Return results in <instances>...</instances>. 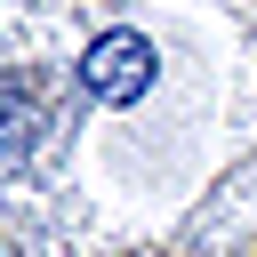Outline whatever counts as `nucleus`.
Listing matches in <instances>:
<instances>
[{"instance_id":"1","label":"nucleus","mask_w":257,"mask_h":257,"mask_svg":"<svg viewBox=\"0 0 257 257\" xmlns=\"http://www.w3.org/2000/svg\"><path fill=\"white\" fill-rule=\"evenodd\" d=\"M80 80H88V96H104V104L145 96V88H153V40H145V32H104V40L88 48Z\"/></svg>"}]
</instances>
